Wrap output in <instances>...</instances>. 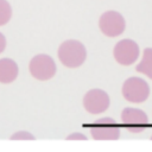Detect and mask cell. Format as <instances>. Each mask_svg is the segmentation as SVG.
<instances>
[{"label":"cell","instance_id":"obj_1","mask_svg":"<svg viewBox=\"0 0 152 152\" xmlns=\"http://www.w3.org/2000/svg\"><path fill=\"white\" fill-rule=\"evenodd\" d=\"M58 58L66 68H78L84 63L87 58V51L81 42L69 39L59 45Z\"/></svg>","mask_w":152,"mask_h":152},{"label":"cell","instance_id":"obj_2","mask_svg":"<svg viewBox=\"0 0 152 152\" xmlns=\"http://www.w3.org/2000/svg\"><path fill=\"white\" fill-rule=\"evenodd\" d=\"M28 70L32 77L39 81H48L56 74V63L49 55H36L28 64Z\"/></svg>","mask_w":152,"mask_h":152},{"label":"cell","instance_id":"obj_3","mask_svg":"<svg viewBox=\"0 0 152 152\" xmlns=\"http://www.w3.org/2000/svg\"><path fill=\"white\" fill-rule=\"evenodd\" d=\"M122 95L129 102L141 103L148 97L150 87L140 77H129L122 84Z\"/></svg>","mask_w":152,"mask_h":152},{"label":"cell","instance_id":"obj_4","mask_svg":"<svg viewBox=\"0 0 152 152\" xmlns=\"http://www.w3.org/2000/svg\"><path fill=\"white\" fill-rule=\"evenodd\" d=\"M99 26L101 32L107 37L120 36L126 27L124 17L116 11H107L100 17Z\"/></svg>","mask_w":152,"mask_h":152},{"label":"cell","instance_id":"obj_5","mask_svg":"<svg viewBox=\"0 0 152 152\" xmlns=\"http://www.w3.org/2000/svg\"><path fill=\"white\" fill-rule=\"evenodd\" d=\"M90 133L95 140H116L120 137V128L114 119L101 118L90 126Z\"/></svg>","mask_w":152,"mask_h":152},{"label":"cell","instance_id":"obj_6","mask_svg":"<svg viewBox=\"0 0 152 152\" xmlns=\"http://www.w3.org/2000/svg\"><path fill=\"white\" fill-rule=\"evenodd\" d=\"M121 121L131 133H141L146 129L148 118L146 113L138 108H125L121 112Z\"/></svg>","mask_w":152,"mask_h":152},{"label":"cell","instance_id":"obj_7","mask_svg":"<svg viewBox=\"0 0 152 152\" xmlns=\"http://www.w3.org/2000/svg\"><path fill=\"white\" fill-rule=\"evenodd\" d=\"M139 46L132 39H122L116 43L113 50L115 61L121 65H131L139 57Z\"/></svg>","mask_w":152,"mask_h":152},{"label":"cell","instance_id":"obj_8","mask_svg":"<svg viewBox=\"0 0 152 152\" xmlns=\"http://www.w3.org/2000/svg\"><path fill=\"white\" fill-rule=\"evenodd\" d=\"M83 107L90 114H101L109 107V96L102 89H91L83 97Z\"/></svg>","mask_w":152,"mask_h":152},{"label":"cell","instance_id":"obj_9","mask_svg":"<svg viewBox=\"0 0 152 152\" xmlns=\"http://www.w3.org/2000/svg\"><path fill=\"white\" fill-rule=\"evenodd\" d=\"M19 74L18 64L11 58H0V83L10 84L17 80Z\"/></svg>","mask_w":152,"mask_h":152},{"label":"cell","instance_id":"obj_10","mask_svg":"<svg viewBox=\"0 0 152 152\" xmlns=\"http://www.w3.org/2000/svg\"><path fill=\"white\" fill-rule=\"evenodd\" d=\"M135 69L138 72H141L152 80V48H147L144 50L142 58Z\"/></svg>","mask_w":152,"mask_h":152},{"label":"cell","instance_id":"obj_11","mask_svg":"<svg viewBox=\"0 0 152 152\" xmlns=\"http://www.w3.org/2000/svg\"><path fill=\"white\" fill-rule=\"evenodd\" d=\"M12 18V7L7 0H0V26L6 25Z\"/></svg>","mask_w":152,"mask_h":152},{"label":"cell","instance_id":"obj_12","mask_svg":"<svg viewBox=\"0 0 152 152\" xmlns=\"http://www.w3.org/2000/svg\"><path fill=\"white\" fill-rule=\"evenodd\" d=\"M11 139L12 140H33L34 137L30 132L19 131V132H15L13 135H11Z\"/></svg>","mask_w":152,"mask_h":152},{"label":"cell","instance_id":"obj_13","mask_svg":"<svg viewBox=\"0 0 152 152\" xmlns=\"http://www.w3.org/2000/svg\"><path fill=\"white\" fill-rule=\"evenodd\" d=\"M68 140H74V139H76V140H87V137L86 135H83V134H81V133H72V134H70L68 138H66Z\"/></svg>","mask_w":152,"mask_h":152},{"label":"cell","instance_id":"obj_14","mask_svg":"<svg viewBox=\"0 0 152 152\" xmlns=\"http://www.w3.org/2000/svg\"><path fill=\"white\" fill-rule=\"evenodd\" d=\"M6 44H7V42H6V37L0 32V53H2V52L5 51V49H6Z\"/></svg>","mask_w":152,"mask_h":152},{"label":"cell","instance_id":"obj_15","mask_svg":"<svg viewBox=\"0 0 152 152\" xmlns=\"http://www.w3.org/2000/svg\"><path fill=\"white\" fill-rule=\"evenodd\" d=\"M151 139H152V137H151Z\"/></svg>","mask_w":152,"mask_h":152}]
</instances>
